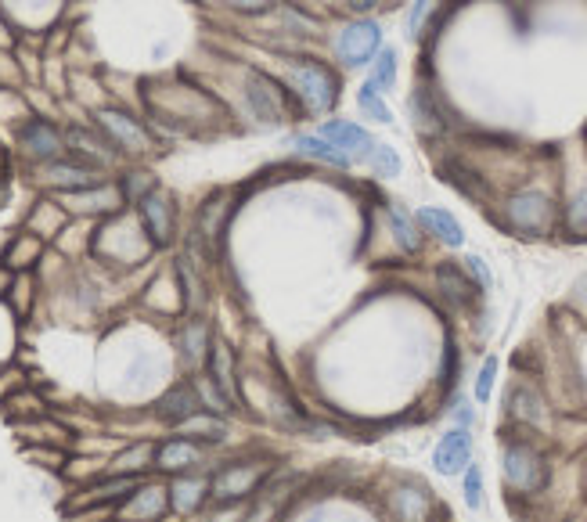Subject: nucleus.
Masks as SVG:
<instances>
[{"mask_svg": "<svg viewBox=\"0 0 587 522\" xmlns=\"http://www.w3.org/2000/svg\"><path fill=\"white\" fill-rule=\"evenodd\" d=\"M206 450L202 443L188 440V436H170V440L155 443V461L152 472H163V476H181V472H195V468L206 465Z\"/></svg>", "mask_w": 587, "mask_h": 522, "instance_id": "2eb2a0df", "label": "nucleus"}, {"mask_svg": "<svg viewBox=\"0 0 587 522\" xmlns=\"http://www.w3.org/2000/svg\"><path fill=\"white\" fill-rule=\"evenodd\" d=\"M364 162H368V170L375 173V177H397V173H400V155H397V148H393V144L375 141V148H371Z\"/></svg>", "mask_w": 587, "mask_h": 522, "instance_id": "c9c22d12", "label": "nucleus"}, {"mask_svg": "<svg viewBox=\"0 0 587 522\" xmlns=\"http://www.w3.org/2000/svg\"><path fill=\"white\" fill-rule=\"evenodd\" d=\"M465 270H469L472 278H476V285H479V288H490V285H494V278H490L487 263L479 260V256H465Z\"/></svg>", "mask_w": 587, "mask_h": 522, "instance_id": "79ce46f5", "label": "nucleus"}, {"mask_svg": "<svg viewBox=\"0 0 587 522\" xmlns=\"http://www.w3.org/2000/svg\"><path fill=\"white\" fill-rule=\"evenodd\" d=\"M152 461H155V443L137 440V443H130V447H123L116 458L109 461V472H116V476L145 479L148 472H152Z\"/></svg>", "mask_w": 587, "mask_h": 522, "instance_id": "393cba45", "label": "nucleus"}, {"mask_svg": "<svg viewBox=\"0 0 587 522\" xmlns=\"http://www.w3.org/2000/svg\"><path fill=\"white\" fill-rule=\"evenodd\" d=\"M433 508V497L425 486H397L393 490V515L397 522H425Z\"/></svg>", "mask_w": 587, "mask_h": 522, "instance_id": "bb28decb", "label": "nucleus"}, {"mask_svg": "<svg viewBox=\"0 0 587 522\" xmlns=\"http://www.w3.org/2000/svg\"><path fill=\"white\" fill-rule=\"evenodd\" d=\"M166 490H170V512L188 519V515H199L209 504V472L195 468V472H181V476L166 479Z\"/></svg>", "mask_w": 587, "mask_h": 522, "instance_id": "dca6fc26", "label": "nucleus"}, {"mask_svg": "<svg viewBox=\"0 0 587 522\" xmlns=\"http://www.w3.org/2000/svg\"><path fill=\"white\" fill-rule=\"evenodd\" d=\"M15 47V33H11V26L0 18V51H11Z\"/></svg>", "mask_w": 587, "mask_h": 522, "instance_id": "37998d69", "label": "nucleus"}, {"mask_svg": "<svg viewBox=\"0 0 587 522\" xmlns=\"http://www.w3.org/2000/svg\"><path fill=\"white\" fill-rule=\"evenodd\" d=\"M382 51V26L375 18H353L335 33V62L343 69H364Z\"/></svg>", "mask_w": 587, "mask_h": 522, "instance_id": "0eeeda50", "label": "nucleus"}, {"mask_svg": "<svg viewBox=\"0 0 587 522\" xmlns=\"http://www.w3.org/2000/svg\"><path fill=\"white\" fill-rule=\"evenodd\" d=\"M375 4H379V0H350V8H353V11H371Z\"/></svg>", "mask_w": 587, "mask_h": 522, "instance_id": "a18cd8bd", "label": "nucleus"}, {"mask_svg": "<svg viewBox=\"0 0 587 522\" xmlns=\"http://www.w3.org/2000/svg\"><path fill=\"white\" fill-rule=\"evenodd\" d=\"M11 281H15V270H8V267H4V263H0V299H8Z\"/></svg>", "mask_w": 587, "mask_h": 522, "instance_id": "c03bdc74", "label": "nucleus"}, {"mask_svg": "<svg viewBox=\"0 0 587 522\" xmlns=\"http://www.w3.org/2000/svg\"><path fill=\"white\" fill-rule=\"evenodd\" d=\"M242 101H245L249 119H253L256 126H263V130H274V126L289 123V116H296L299 112V105L289 94V87H285L281 80H274L271 72H263V69H245Z\"/></svg>", "mask_w": 587, "mask_h": 522, "instance_id": "20e7f679", "label": "nucleus"}, {"mask_svg": "<svg viewBox=\"0 0 587 522\" xmlns=\"http://www.w3.org/2000/svg\"><path fill=\"white\" fill-rule=\"evenodd\" d=\"M566 227L573 238H587V188L573 191L566 202Z\"/></svg>", "mask_w": 587, "mask_h": 522, "instance_id": "e433bc0d", "label": "nucleus"}, {"mask_svg": "<svg viewBox=\"0 0 587 522\" xmlns=\"http://www.w3.org/2000/svg\"><path fill=\"white\" fill-rule=\"evenodd\" d=\"M436 288L451 306H472L479 299V285L458 267V263H440L436 267Z\"/></svg>", "mask_w": 587, "mask_h": 522, "instance_id": "4be33fe9", "label": "nucleus"}, {"mask_svg": "<svg viewBox=\"0 0 587 522\" xmlns=\"http://www.w3.org/2000/svg\"><path fill=\"white\" fill-rule=\"evenodd\" d=\"M411 116H415L418 134H436V130H443V119L433 105V94L425 87H418L415 94H411Z\"/></svg>", "mask_w": 587, "mask_h": 522, "instance_id": "7c9ffc66", "label": "nucleus"}, {"mask_svg": "<svg viewBox=\"0 0 587 522\" xmlns=\"http://www.w3.org/2000/svg\"><path fill=\"white\" fill-rule=\"evenodd\" d=\"M69 220H73V216L65 213V206L58 202V198H40L26 220V231H33L37 238H44V242H55V238H62L65 234Z\"/></svg>", "mask_w": 587, "mask_h": 522, "instance_id": "5701e85b", "label": "nucleus"}, {"mask_svg": "<svg viewBox=\"0 0 587 522\" xmlns=\"http://www.w3.org/2000/svg\"><path fill=\"white\" fill-rule=\"evenodd\" d=\"M386 220H389V231H393V238H397L400 249L415 256V252L422 249V234H418L415 220H411V216H407L400 206H389L386 209Z\"/></svg>", "mask_w": 587, "mask_h": 522, "instance_id": "c756f323", "label": "nucleus"}, {"mask_svg": "<svg viewBox=\"0 0 587 522\" xmlns=\"http://www.w3.org/2000/svg\"><path fill=\"white\" fill-rule=\"evenodd\" d=\"M375 87L386 94V90H393V83H397V51L393 47H382L375 58H371V76H368Z\"/></svg>", "mask_w": 587, "mask_h": 522, "instance_id": "72a5a7b5", "label": "nucleus"}, {"mask_svg": "<svg viewBox=\"0 0 587 522\" xmlns=\"http://www.w3.org/2000/svg\"><path fill=\"white\" fill-rule=\"evenodd\" d=\"M119 184V191H123V198H127V206H137L141 198L148 195L152 188H159L155 184V177L148 170H130V173H123V177L116 180Z\"/></svg>", "mask_w": 587, "mask_h": 522, "instance_id": "f704fd0d", "label": "nucleus"}, {"mask_svg": "<svg viewBox=\"0 0 587 522\" xmlns=\"http://www.w3.org/2000/svg\"><path fill=\"white\" fill-rule=\"evenodd\" d=\"M551 198L537 188L515 191L512 198L505 202V220L512 231L519 234H544L551 227Z\"/></svg>", "mask_w": 587, "mask_h": 522, "instance_id": "ddd939ff", "label": "nucleus"}, {"mask_svg": "<svg viewBox=\"0 0 587 522\" xmlns=\"http://www.w3.org/2000/svg\"><path fill=\"white\" fill-rule=\"evenodd\" d=\"M44 249H47L44 238H37L33 231H26V227H22V231H15L8 238L0 263H4L8 270H15V274H33V267L44 260Z\"/></svg>", "mask_w": 587, "mask_h": 522, "instance_id": "412c9836", "label": "nucleus"}, {"mask_svg": "<svg viewBox=\"0 0 587 522\" xmlns=\"http://www.w3.org/2000/svg\"><path fill=\"white\" fill-rule=\"evenodd\" d=\"M433 8H436V0H415V8H411V15H407V36H411V40L422 36V22Z\"/></svg>", "mask_w": 587, "mask_h": 522, "instance_id": "ea45409f", "label": "nucleus"}, {"mask_svg": "<svg viewBox=\"0 0 587 522\" xmlns=\"http://www.w3.org/2000/svg\"><path fill=\"white\" fill-rule=\"evenodd\" d=\"M465 504L469 508H483V472H479V465L465 468Z\"/></svg>", "mask_w": 587, "mask_h": 522, "instance_id": "4c0bfd02", "label": "nucleus"}, {"mask_svg": "<svg viewBox=\"0 0 587 522\" xmlns=\"http://www.w3.org/2000/svg\"><path fill=\"white\" fill-rule=\"evenodd\" d=\"M91 249L105 263H112V267H137L141 260L152 256L155 245L148 242V234L137 216L116 213V216H105L101 231L91 238Z\"/></svg>", "mask_w": 587, "mask_h": 522, "instance_id": "7ed1b4c3", "label": "nucleus"}, {"mask_svg": "<svg viewBox=\"0 0 587 522\" xmlns=\"http://www.w3.org/2000/svg\"><path fill=\"white\" fill-rule=\"evenodd\" d=\"M501 472H505V483L519 494H537L548 483V465H544V454L533 447L530 440H508L501 450Z\"/></svg>", "mask_w": 587, "mask_h": 522, "instance_id": "423d86ee", "label": "nucleus"}, {"mask_svg": "<svg viewBox=\"0 0 587 522\" xmlns=\"http://www.w3.org/2000/svg\"><path fill=\"white\" fill-rule=\"evenodd\" d=\"M137 220L145 227L148 242L155 249H166L177 238V206H173V195L163 188H152L141 202H137Z\"/></svg>", "mask_w": 587, "mask_h": 522, "instance_id": "9b49d317", "label": "nucleus"}, {"mask_svg": "<svg viewBox=\"0 0 587 522\" xmlns=\"http://www.w3.org/2000/svg\"><path fill=\"white\" fill-rule=\"evenodd\" d=\"M317 134L325 137V141H332L350 162H364L371 148H375V137L361 123H350V119H325Z\"/></svg>", "mask_w": 587, "mask_h": 522, "instance_id": "a211bd4d", "label": "nucleus"}, {"mask_svg": "<svg viewBox=\"0 0 587 522\" xmlns=\"http://www.w3.org/2000/svg\"><path fill=\"white\" fill-rule=\"evenodd\" d=\"M173 432H181V436H188V440L202 443V447H217V443L227 440V422H224V414L217 411H199V414H191L188 422H181Z\"/></svg>", "mask_w": 587, "mask_h": 522, "instance_id": "b1692460", "label": "nucleus"}, {"mask_svg": "<svg viewBox=\"0 0 587 522\" xmlns=\"http://www.w3.org/2000/svg\"><path fill=\"white\" fill-rule=\"evenodd\" d=\"M227 8L242 11V15H267V11L278 4V0H224Z\"/></svg>", "mask_w": 587, "mask_h": 522, "instance_id": "a19ab883", "label": "nucleus"}, {"mask_svg": "<svg viewBox=\"0 0 587 522\" xmlns=\"http://www.w3.org/2000/svg\"><path fill=\"white\" fill-rule=\"evenodd\" d=\"M418 224L433 234L436 242L451 245V249H461V245H465V231H461V224L454 220L451 213H447V209L422 206V209H418Z\"/></svg>", "mask_w": 587, "mask_h": 522, "instance_id": "a878e982", "label": "nucleus"}, {"mask_svg": "<svg viewBox=\"0 0 587 522\" xmlns=\"http://www.w3.org/2000/svg\"><path fill=\"white\" fill-rule=\"evenodd\" d=\"M33 180H37L40 188L51 191V195H69V191L91 188V184H98V180H105V177H101V170L87 166V162L73 159V155H62V159H55V162L33 166Z\"/></svg>", "mask_w": 587, "mask_h": 522, "instance_id": "9d476101", "label": "nucleus"}, {"mask_svg": "<svg viewBox=\"0 0 587 522\" xmlns=\"http://www.w3.org/2000/svg\"><path fill=\"white\" fill-rule=\"evenodd\" d=\"M285 87L296 98L299 112H310V116H328L339 105V76L332 65L317 58H303V54L285 58Z\"/></svg>", "mask_w": 587, "mask_h": 522, "instance_id": "f257e3e1", "label": "nucleus"}, {"mask_svg": "<svg viewBox=\"0 0 587 522\" xmlns=\"http://www.w3.org/2000/svg\"><path fill=\"white\" fill-rule=\"evenodd\" d=\"M94 126L109 137L112 148H116L119 155H130V159H145V155H152V148H155L152 130L145 126V119H137L134 112H127V108L101 105L98 112H94Z\"/></svg>", "mask_w": 587, "mask_h": 522, "instance_id": "39448f33", "label": "nucleus"}, {"mask_svg": "<svg viewBox=\"0 0 587 522\" xmlns=\"http://www.w3.org/2000/svg\"><path fill=\"white\" fill-rule=\"evenodd\" d=\"M292 148H296L299 155H307V159L314 162H325V166H335V170H350L353 162L346 159L339 148H335L332 141H325L321 134H299L292 137Z\"/></svg>", "mask_w": 587, "mask_h": 522, "instance_id": "cd10ccee", "label": "nucleus"}, {"mask_svg": "<svg viewBox=\"0 0 587 522\" xmlns=\"http://www.w3.org/2000/svg\"><path fill=\"white\" fill-rule=\"evenodd\" d=\"M209 346H213V332L209 324L202 321L199 314L184 317V324L177 328V350H181V360L191 368V375H199L209 360Z\"/></svg>", "mask_w": 587, "mask_h": 522, "instance_id": "aec40b11", "label": "nucleus"}, {"mask_svg": "<svg viewBox=\"0 0 587 522\" xmlns=\"http://www.w3.org/2000/svg\"><path fill=\"white\" fill-rule=\"evenodd\" d=\"M271 458H231L209 472V501L217 508H235V504L253 501L260 494L267 479H271Z\"/></svg>", "mask_w": 587, "mask_h": 522, "instance_id": "f03ea898", "label": "nucleus"}, {"mask_svg": "<svg viewBox=\"0 0 587 522\" xmlns=\"http://www.w3.org/2000/svg\"><path fill=\"white\" fill-rule=\"evenodd\" d=\"M206 411L199 400V389H195V382L191 378H184V382H177V386H170L163 396H159V404H155V418L166 425V429H177L181 422H188L191 414Z\"/></svg>", "mask_w": 587, "mask_h": 522, "instance_id": "f3484780", "label": "nucleus"}, {"mask_svg": "<svg viewBox=\"0 0 587 522\" xmlns=\"http://www.w3.org/2000/svg\"><path fill=\"white\" fill-rule=\"evenodd\" d=\"M166 515H170L166 479H148V476L112 508V522H163Z\"/></svg>", "mask_w": 587, "mask_h": 522, "instance_id": "6e6552de", "label": "nucleus"}, {"mask_svg": "<svg viewBox=\"0 0 587 522\" xmlns=\"http://www.w3.org/2000/svg\"><path fill=\"white\" fill-rule=\"evenodd\" d=\"M494 378H497V357H487V360H483V368H479V378H476V400H479V404H487V400H490Z\"/></svg>", "mask_w": 587, "mask_h": 522, "instance_id": "58836bf2", "label": "nucleus"}, {"mask_svg": "<svg viewBox=\"0 0 587 522\" xmlns=\"http://www.w3.org/2000/svg\"><path fill=\"white\" fill-rule=\"evenodd\" d=\"M472 465V432L461 425V429L443 432L440 443L433 450V468L440 476H461L465 468Z\"/></svg>", "mask_w": 587, "mask_h": 522, "instance_id": "6ab92c4d", "label": "nucleus"}, {"mask_svg": "<svg viewBox=\"0 0 587 522\" xmlns=\"http://www.w3.org/2000/svg\"><path fill=\"white\" fill-rule=\"evenodd\" d=\"M15 144H19L22 159L33 162V166H40V162H55L65 155V134L44 116L26 119V123L19 126V134H15Z\"/></svg>", "mask_w": 587, "mask_h": 522, "instance_id": "f8f14e48", "label": "nucleus"}, {"mask_svg": "<svg viewBox=\"0 0 587 522\" xmlns=\"http://www.w3.org/2000/svg\"><path fill=\"white\" fill-rule=\"evenodd\" d=\"M357 108L364 112V119H375V123H393V112H389V105L382 101V90L375 87V83H361V90H357Z\"/></svg>", "mask_w": 587, "mask_h": 522, "instance_id": "473e14b6", "label": "nucleus"}, {"mask_svg": "<svg viewBox=\"0 0 587 522\" xmlns=\"http://www.w3.org/2000/svg\"><path fill=\"white\" fill-rule=\"evenodd\" d=\"M58 202L65 206L69 216H80V220H105V216H116L127 209V198L119 191L116 180H98L91 188H80V191H69V195H55Z\"/></svg>", "mask_w": 587, "mask_h": 522, "instance_id": "1a4fd4ad", "label": "nucleus"}, {"mask_svg": "<svg viewBox=\"0 0 587 522\" xmlns=\"http://www.w3.org/2000/svg\"><path fill=\"white\" fill-rule=\"evenodd\" d=\"M508 414L519 418V422H526V425H541L544 422L541 393L530 389V386H512V393H508Z\"/></svg>", "mask_w": 587, "mask_h": 522, "instance_id": "c85d7f7f", "label": "nucleus"}, {"mask_svg": "<svg viewBox=\"0 0 587 522\" xmlns=\"http://www.w3.org/2000/svg\"><path fill=\"white\" fill-rule=\"evenodd\" d=\"M8 303L19 317L33 314V306H37V281H33V274H15V281L8 288Z\"/></svg>", "mask_w": 587, "mask_h": 522, "instance_id": "2f4dec72", "label": "nucleus"}, {"mask_svg": "<svg viewBox=\"0 0 587 522\" xmlns=\"http://www.w3.org/2000/svg\"><path fill=\"white\" fill-rule=\"evenodd\" d=\"M65 155H73V159L87 162L94 170H112L119 162V152L112 148V141L101 134L98 126H65Z\"/></svg>", "mask_w": 587, "mask_h": 522, "instance_id": "4468645a", "label": "nucleus"}]
</instances>
